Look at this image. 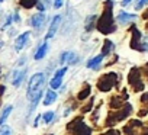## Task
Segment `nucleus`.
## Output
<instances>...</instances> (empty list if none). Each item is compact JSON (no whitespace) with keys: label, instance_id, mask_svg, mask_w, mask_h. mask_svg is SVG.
Segmentation results:
<instances>
[{"label":"nucleus","instance_id":"obj_27","mask_svg":"<svg viewBox=\"0 0 148 135\" xmlns=\"http://www.w3.org/2000/svg\"><path fill=\"white\" fill-rule=\"evenodd\" d=\"M10 22H12V18H10V16H9V18H8V21H6V23H5V25H3V28H8V26H9V25H10Z\"/></svg>","mask_w":148,"mask_h":135},{"label":"nucleus","instance_id":"obj_17","mask_svg":"<svg viewBox=\"0 0 148 135\" xmlns=\"http://www.w3.org/2000/svg\"><path fill=\"white\" fill-rule=\"evenodd\" d=\"M61 83H62V77L54 76V77H52V80H51V83H49V86H51L52 89H58V87L61 86Z\"/></svg>","mask_w":148,"mask_h":135},{"label":"nucleus","instance_id":"obj_34","mask_svg":"<svg viewBox=\"0 0 148 135\" xmlns=\"http://www.w3.org/2000/svg\"><path fill=\"white\" fill-rule=\"evenodd\" d=\"M38 9H39V10H44V6H42L41 3H38Z\"/></svg>","mask_w":148,"mask_h":135},{"label":"nucleus","instance_id":"obj_36","mask_svg":"<svg viewBox=\"0 0 148 135\" xmlns=\"http://www.w3.org/2000/svg\"><path fill=\"white\" fill-rule=\"evenodd\" d=\"M147 29H148V25H147Z\"/></svg>","mask_w":148,"mask_h":135},{"label":"nucleus","instance_id":"obj_1","mask_svg":"<svg viewBox=\"0 0 148 135\" xmlns=\"http://www.w3.org/2000/svg\"><path fill=\"white\" fill-rule=\"evenodd\" d=\"M44 84H45V76L42 73H36L31 77L29 80V86H28V99L31 102V108H29V113L36 108L41 96H42V90H44Z\"/></svg>","mask_w":148,"mask_h":135},{"label":"nucleus","instance_id":"obj_24","mask_svg":"<svg viewBox=\"0 0 148 135\" xmlns=\"http://www.w3.org/2000/svg\"><path fill=\"white\" fill-rule=\"evenodd\" d=\"M147 2H148V0H136V3H135V9H136V10H138V9H141Z\"/></svg>","mask_w":148,"mask_h":135},{"label":"nucleus","instance_id":"obj_3","mask_svg":"<svg viewBox=\"0 0 148 135\" xmlns=\"http://www.w3.org/2000/svg\"><path fill=\"white\" fill-rule=\"evenodd\" d=\"M116 80H118V76L115 73H109V74H105L100 80H99V84L97 87L102 90V92H109L115 84H116Z\"/></svg>","mask_w":148,"mask_h":135},{"label":"nucleus","instance_id":"obj_8","mask_svg":"<svg viewBox=\"0 0 148 135\" xmlns=\"http://www.w3.org/2000/svg\"><path fill=\"white\" fill-rule=\"evenodd\" d=\"M65 61H68L70 64H76V62H77V55L74 54V52H70V51L62 52V54H61L60 62H65Z\"/></svg>","mask_w":148,"mask_h":135},{"label":"nucleus","instance_id":"obj_33","mask_svg":"<svg viewBox=\"0 0 148 135\" xmlns=\"http://www.w3.org/2000/svg\"><path fill=\"white\" fill-rule=\"evenodd\" d=\"M142 18H144V19H148V9L145 10V13L142 15Z\"/></svg>","mask_w":148,"mask_h":135},{"label":"nucleus","instance_id":"obj_25","mask_svg":"<svg viewBox=\"0 0 148 135\" xmlns=\"http://www.w3.org/2000/svg\"><path fill=\"white\" fill-rule=\"evenodd\" d=\"M0 135H10V128L9 126H5L2 131H0Z\"/></svg>","mask_w":148,"mask_h":135},{"label":"nucleus","instance_id":"obj_9","mask_svg":"<svg viewBox=\"0 0 148 135\" xmlns=\"http://www.w3.org/2000/svg\"><path fill=\"white\" fill-rule=\"evenodd\" d=\"M128 82L131 83V84H135V83H141L139 82V70L138 69H134L129 71V76H128Z\"/></svg>","mask_w":148,"mask_h":135},{"label":"nucleus","instance_id":"obj_15","mask_svg":"<svg viewBox=\"0 0 148 135\" xmlns=\"http://www.w3.org/2000/svg\"><path fill=\"white\" fill-rule=\"evenodd\" d=\"M113 48V42L112 41H109V39H106L105 42H103V49H102V55L105 57V55H108L109 52H110V49Z\"/></svg>","mask_w":148,"mask_h":135},{"label":"nucleus","instance_id":"obj_37","mask_svg":"<svg viewBox=\"0 0 148 135\" xmlns=\"http://www.w3.org/2000/svg\"><path fill=\"white\" fill-rule=\"evenodd\" d=\"M0 2H3V0H0Z\"/></svg>","mask_w":148,"mask_h":135},{"label":"nucleus","instance_id":"obj_6","mask_svg":"<svg viewBox=\"0 0 148 135\" xmlns=\"http://www.w3.org/2000/svg\"><path fill=\"white\" fill-rule=\"evenodd\" d=\"M28 39H29V32H23L21 36H18V39L15 41V49L21 51L25 47V44L28 42Z\"/></svg>","mask_w":148,"mask_h":135},{"label":"nucleus","instance_id":"obj_14","mask_svg":"<svg viewBox=\"0 0 148 135\" xmlns=\"http://www.w3.org/2000/svg\"><path fill=\"white\" fill-rule=\"evenodd\" d=\"M47 48H48V45L44 42V44L38 48V51H36V54H35V60H42V58L45 57V54H47Z\"/></svg>","mask_w":148,"mask_h":135},{"label":"nucleus","instance_id":"obj_13","mask_svg":"<svg viewBox=\"0 0 148 135\" xmlns=\"http://www.w3.org/2000/svg\"><path fill=\"white\" fill-rule=\"evenodd\" d=\"M102 61H103V55L100 54V55H97V57L92 58V60L87 62V67H89V69H97V65H99Z\"/></svg>","mask_w":148,"mask_h":135},{"label":"nucleus","instance_id":"obj_10","mask_svg":"<svg viewBox=\"0 0 148 135\" xmlns=\"http://www.w3.org/2000/svg\"><path fill=\"white\" fill-rule=\"evenodd\" d=\"M25 70H16L15 73H13V86H21V83H22V80H23V77H25Z\"/></svg>","mask_w":148,"mask_h":135},{"label":"nucleus","instance_id":"obj_30","mask_svg":"<svg viewBox=\"0 0 148 135\" xmlns=\"http://www.w3.org/2000/svg\"><path fill=\"white\" fill-rule=\"evenodd\" d=\"M3 93H5V86H0V97L3 96Z\"/></svg>","mask_w":148,"mask_h":135},{"label":"nucleus","instance_id":"obj_26","mask_svg":"<svg viewBox=\"0 0 148 135\" xmlns=\"http://www.w3.org/2000/svg\"><path fill=\"white\" fill-rule=\"evenodd\" d=\"M62 6V0H55V2H54V8L55 9H60Z\"/></svg>","mask_w":148,"mask_h":135},{"label":"nucleus","instance_id":"obj_18","mask_svg":"<svg viewBox=\"0 0 148 135\" xmlns=\"http://www.w3.org/2000/svg\"><path fill=\"white\" fill-rule=\"evenodd\" d=\"M38 0H21V6L25 8V9H31L36 5Z\"/></svg>","mask_w":148,"mask_h":135},{"label":"nucleus","instance_id":"obj_4","mask_svg":"<svg viewBox=\"0 0 148 135\" xmlns=\"http://www.w3.org/2000/svg\"><path fill=\"white\" fill-rule=\"evenodd\" d=\"M131 31H132L131 48H132V49H139V51H142V45L139 44V41H141V34H139V31H138L135 26H132V28H131Z\"/></svg>","mask_w":148,"mask_h":135},{"label":"nucleus","instance_id":"obj_31","mask_svg":"<svg viewBox=\"0 0 148 135\" xmlns=\"http://www.w3.org/2000/svg\"><path fill=\"white\" fill-rule=\"evenodd\" d=\"M131 2H132V0H122V5H123V6H126V5H129Z\"/></svg>","mask_w":148,"mask_h":135},{"label":"nucleus","instance_id":"obj_22","mask_svg":"<svg viewBox=\"0 0 148 135\" xmlns=\"http://www.w3.org/2000/svg\"><path fill=\"white\" fill-rule=\"evenodd\" d=\"M122 99H123V97H122ZM122 99H119V97H113V99H112V102H110L112 108H115V109L121 108V106H122Z\"/></svg>","mask_w":148,"mask_h":135},{"label":"nucleus","instance_id":"obj_32","mask_svg":"<svg viewBox=\"0 0 148 135\" xmlns=\"http://www.w3.org/2000/svg\"><path fill=\"white\" fill-rule=\"evenodd\" d=\"M141 100H142V102H148V95H144Z\"/></svg>","mask_w":148,"mask_h":135},{"label":"nucleus","instance_id":"obj_20","mask_svg":"<svg viewBox=\"0 0 148 135\" xmlns=\"http://www.w3.org/2000/svg\"><path fill=\"white\" fill-rule=\"evenodd\" d=\"M77 129H79V126H77ZM77 134L79 135H90V129L87 126H84L83 123H80V129L77 131Z\"/></svg>","mask_w":148,"mask_h":135},{"label":"nucleus","instance_id":"obj_11","mask_svg":"<svg viewBox=\"0 0 148 135\" xmlns=\"http://www.w3.org/2000/svg\"><path fill=\"white\" fill-rule=\"evenodd\" d=\"M134 19H136V16L135 15H129V13H126V12H121L119 13V16H118V21L121 22V23H128L129 21H134Z\"/></svg>","mask_w":148,"mask_h":135},{"label":"nucleus","instance_id":"obj_2","mask_svg":"<svg viewBox=\"0 0 148 135\" xmlns=\"http://www.w3.org/2000/svg\"><path fill=\"white\" fill-rule=\"evenodd\" d=\"M112 8H113V2L108 0L105 3V12L102 13V16L97 21V29L105 34L109 35L115 31V25H113V15H112Z\"/></svg>","mask_w":148,"mask_h":135},{"label":"nucleus","instance_id":"obj_16","mask_svg":"<svg viewBox=\"0 0 148 135\" xmlns=\"http://www.w3.org/2000/svg\"><path fill=\"white\" fill-rule=\"evenodd\" d=\"M12 106H8V108H5V110H3V113H2V116H0V125H3L5 122H6V119L9 118V115H10V112H12Z\"/></svg>","mask_w":148,"mask_h":135},{"label":"nucleus","instance_id":"obj_21","mask_svg":"<svg viewBox=\"0 0 148 135\" xmlns=\"http://www.w3.org/2000/svg\"><path fill=\"white\" fill-rule=\"evenodd\" d=\"M96 21V16L93 15V16H90V18H87V22H86V31H92L93 29V22Z\"/></svg>","mask_w":148,"mask_h":135},{"label":"nucleus","instance_id":"obj_7","mask_svg":"<svg viewBox=\"0 0 148 135\" xmlns=\"http://www.w3.org/2000/svg\"><path fill=\"white\" fill-rule=\"evenodd\" d=\"M60 22H61V16H55L54 19H52V22H51V26H49V29H48V34H47V38L49 39V38H52L54 35H55V32H57V29H58V25H60Z\"/></svg>","mask_w":148,"mask_h":135},{"label":"nucleus","instance_id":"obj_23","mask_svg":"<svg viewBox=\"0 0 148 135\" xmlns=\"http://www.w3.org/2000/svg\"><path fill=\"white\" fill-rule=\"evenodd\" d=\"M52 118H54V112H47V113H44V122L49 123V122L52 121Z\"/></svg>","mask_w":148,"mask_h":135},{"label":"nucleus","instance_id":"obj_12","mask_svg":"<svg viewBox=\"0 0 148 135\" xmlns=\"http://www.w3.org/2000/svg\"><path fill=\"white\" fill-rule=\"evenodd\" d=\"M55 99H57V93L52 92V90H48L47 95H45V99H44V105L48 106V105H51L52 102H55Z\"/></svg>","mask_w":148,"mask_h":135},{"label":"nucleus","instance_id":"obj_19","mask_svg":"<svg viewBox=\"0 0 148 135\" xmlns=\"http://www.w3.org/2000/svg\"><path fill=\"white\" fill-rule=\"evenodd\" d=\"M90 90H92V89H90V86H86V87H84V89H83V90H82V92L79 93V96H77V97H79L80 100L86 99V97H87V96L90 95Z\"/></svg>","mask_w":148,"mask_h":135},{"label":"nucleus","instance_id":"obj_5","mask_svg":"<svg viewBox=\"0 0 148 135\" xmlns=\"http://www.w3.org/2000/svg\"><path fill=\"white\" fill-rule=\"evenodd\" d=\"M44 21H45V15L44 13H35L32 18H31V25L36 29H39L42 25H44Z\"/></svg>","mask_w":148,"mask_h":135},{"label":"nucleus","instance_id":"obj_35","mask_svg":"<svg viewBox=\"0 0 148 135\" xmlns=\"http://www.w3.org/2000/svg\"><path fill=\"white\" fill-rule=\"evenodd\" d=\"M145 69H147V76H148V64L145 65Z\"/></svg>","mask_w":148,"mask_h":135},{"label":"nucleus","instance_id":"obj_28","mask_svg":"<svg viewBox=\"0 0 148 135\" xmlns=\"http://www.w3.org/2000/svg\"><path fill=\"white\" fill-rule=\"evenodd\" d=\"M142 49H145V51H148V38L145 39V42H144V45H142Z\"/></svg>","mask_w":148,"mask_h":135},{"label":"nucleus","instance_id":"obj_29","mask_svg":"<svg viewBox=\"0 0 148 135\" xmlns=\"http://www.w3.org/2000/svg\"><path fill=\"white\" fill-rule=\"evenodd\" d=\"M105 135H119V134H118V131H113V129H112V131H109V132L105 134Z\"/></svg>","mask_w":148,"mask_h":135}]
</instances>
